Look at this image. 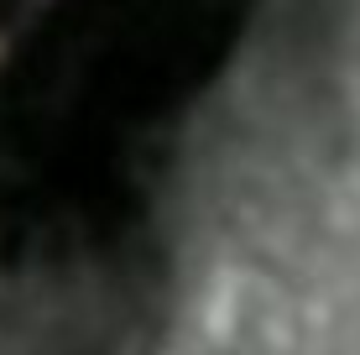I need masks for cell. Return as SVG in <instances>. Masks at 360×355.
Listing matches in <instances>:
<instances>
[{
    "label": "cell",
    "instance_id": "cell-1",
    "mask_svg": "<svg viewBox=\"0 0 360 355\" xmlns=\"http://www.w3.org/2000/svg\"><path fill=\"white\" fill-rule=\"evenodd\" d=\"M136 355H360V0H282L198 110Z\"/></svg>",
    "mask_w": 360,
    "mask_h": 355
}]
</instances>
